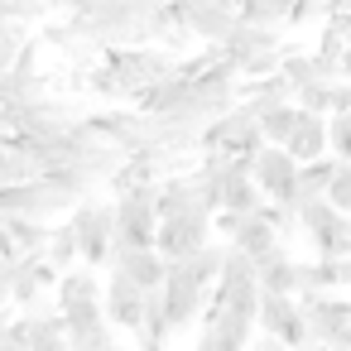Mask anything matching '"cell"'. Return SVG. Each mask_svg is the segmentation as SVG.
Segmentation results:
<instances>
[{"label": "cell", "instance_id": "obj_1", "mask_svg": "<svg viewBox=\"0 0 351 351\" xmlns=\"http://www.w3.org/2000/svg\"><path fill=\"white\" fill-rule=\"evenodd\" d=\"M101 63L116 73V82H121V92H125V101H130V106H135L145 92L164 87V82L178 73V58H173L169 49H154V44H135V49H106V53H101Z\"/></svg>", "mask_w": 351, "mask_h": 351}, {"label": "cell", "instance_id": "obj_2", "mask_svg": "<svg viewBox=\"0 0 351 351\" xmlns=\"http://www.w3.org/2000/svg\"><path fill=\"white\" fill-rule=\"evenodd\" d=\"M68 226L77 236V255L87 269H106L111 265V245H116V202L87 197L68 212Z\"/></svg>", "mask_w": 351, "mask_h": 351}, {"label": "cell", "instance_id": "obj_3", "mask_svg": "<svg viewBox=\"0 0 351 351\" xmlns=\"http://www.w3.org/2000/svg\"><path fill=\"white\" fill-rule=\"evenodd\" d=\"M77 202L53 188L49 178H29V183H15V188H0V217H15V221H53V217H68Z\"/></svg>", "mask_w": 351, "mask_h": 351}, {"label": "cell", "instance_id": "obj_4", "mask_svg": "<svg viewBox=\"0 0 351 351\" xmlns=\"http://www.w3.org/2000/svg\"><path fill=\"white\" fill-rule=\"evenodd\" d=\"M15 121H20V140H58L82 121V106L49 92V97H34V101H20Z\"/></svg>", "mask_w": 351, "mask_h": 351}, {"label": "cell", "instance_id": "obj_5", "mask_svg": "<svg viewBox=\"0 0 351 351\" xmlns=\"http://www.w3.org/2000/svg\"><path fill=\"white\" fill-rule=\"evenodd\" d=\"M293 217H298V231L313 241L317 260H341V255H351V217L332 212V207H327V197L303 202Z\"/></svg>", "mask_w": 351, "mask_h": 351}, {"label": "cell", "instance_id": "obj_6", "mask_svg": "<svg viewBox=\"0 0 351 351\" xmlns=\"http://www.w3.org/2000/svg\"><path fill=\"white\" fill-rule=\"evenodd\" d=\"M303 322H308V337L317 346H337L341 337H351V298L346 293H298L293 298Z\"/></svg>", "mask_w": 351, "mask_h": 351}, {"label": "cell", "instance_id": "obj_7", "mask_svg": "<svg viewBox=\"0 0 351 351\" xmlns=\"http://www.w3.org/2000/svg\"><path fill=\"white\" fill-rule=\"evenodd\" d=\"M178 15H183L188 34L197 44H207V49H217L236 29V20H241L236 0H178Z\"/></svg>", "mask_w": 351, "mask_h": 351}, {"label": "cell", "instance_id": "obj_8", "mask_svg": "<svg viewBox=\"0 0 351 351\" xmlns=\"http://www.w3.org/2000/svg\"><path fill=\"white\" fill-rule=\"evenodd\" d=\"M293 178H298V164L284 154V145H265V149L250 159V183L260 188L265 202L289 207V202H293Z\"/></svg>", "mask_w": 351, "mask_h": 351}, {"label": "cell", "instance_id": "obj_9", "mask_svg": "<svg viewBox=\"0 0 351 351\" xmlns=\"http://www.w3.org/2000/svg\"><path fill=\"white\" fill-rule=\"evenodd\" d=\"M202 245H212V217H202V212L169 217V221H159V231H154V250H159L164 260H188V255H197Z\"/></svg>", "mask_w": 351, "mask_h": 351}, {"label": "cell", "instance_id": "obj_10", "mask_svg": "<svg viewBox=\"0 0 351 351\" xmlns=\"http://www.w3.org/2000/svg\"><path fill=\"white\" fill-rule=\"evenodd\" d=\"M159 298H164V317H169V332L178 337L183 327H193L197 317H202V303H207V289H197L173 260H169V274H164V289H159Z\"/></svg>", "mask_w": 351, "mask_h": 351}, {"label": "cell", "instance_id": "obj_11", "mask_svg": "<svg viewBox=\"0 0 351 351\" xmlns=\"http://www.w3.org/2000/svg\"><path fill=\"white\" fill-rule=\"evenodd\" d=\"M10 332L29 346V351H68V322H63V313L58 308H29V313H20L15 322H10Z\"/></svg>", "mask_w": 351, "mask_h": 351}, {"label": "cell", "instance_id": "obj_12", "mask_svg": "<svg viewBox=\"0 0 351 351\" xmlns=\"http://www.w3.org/2000/svg\"><path fill=\"white\" fill-rule=\"evenodd\" d=\"M101 313H106L111 327H121V332L135 337V327H140V317H145V289H135L125 274L111 269V279L101 284Z\"/></svg>", "mask_w": 351, "mask_h": 351}, {"label": "cell", "instance_id": "obj_13", "mask_svg": "<svg viewBox=\"0 0 351 351\" xmlns=\"http://www.w3.org/2000/svg\"><path fill=\"white\" fill-rule=\"evenodd\" d=\"M58 284V269L44 260V255H29V260H15V274H10V303H20L25 313L44 303V293Z\"/></svg>", "mask_w": 351, "mask_h": 351}, {"label": "cell", "instance_id": "obj_14", "mask_svg": "<svg viewBox=\"0 0 351 351\" xmlns=\"http://www.w3.org/2000/svg\"><path fill=\"white\" fill-rule=\"evenodd\" d=\"M53 308H58L63 317L87 313V308H101V274H97V269H68V274H58V284H53Z\"/></svg>", "mask_w": 351, "mask_h": 351}, {"label": "cell", "instance_id": "obj_15", "mask_svg": "<svg viewBox=\"0 0 351 351\" xmlns=\"http://www.w3.org/2000/svg\"><path fill=\"white\" fill-rule=\"evenodd\" d=\"M106 269H116V274H125L135 289H145V293H154V289H164V274H169V260L149 245V250H111V265Z\"/></svg>", "mask_w": 351, "mask_h": 351}, {"label": "cell", "instance_id": "obj_16", "mask_svg": "<svg viewBox=\"0 0 351 351\" xmlns=\"http://www.w3.org/2000/svg\"><path fill=\"white\" fill-rule=\"evenodd\" d=\"M49 250V226L44 221H15V217H0V255L10 265L15 260H29V255H44Z\"/></svg>", "mask_w": 351, "mask_h": 351}, {"label": "cell", "instance_id": "obj_17", "mask_svg": "<svg viewBox=\"0 0 351 351\" xmlns=\"http://www.w3.org/2000/svg\"><path fill=\"white\" fill-rule=\"evenodd\" d=\"M255 284H260V293L298 298V260H293L284 245H274L269 255H260V260H255Z\"/></svg>", "mask_w": 351, "mask_h": 351}, {"label": "cell", "instance_id": "obj_18", "mask_svg": "<svg viewBox=\"0 0 351 351\" xmlns=\"http://www.w3.org/2000/svg\"><path fill=\"white\" fill-rule=\"evenodd\" d=\"M284 154H289L293 164H317V159H327V116L298 111V125H293V135L284 140Z\"/></svg>", "mask_w": 351, "mask_h": 351}, {"label": "cell", "instance_id": "obj_19", "mask_svg": "<svg viewBox=\"0 0 351 351\" xmlns=\"http://www.w3.org/2000/svg\"><path fill=\"white\" fill-rule=\"evenodd\" d=\"M260 202H265V197H260V188L250 183V173H245V169H236V164H231V169H221V207H217V212L255 217V212H260Z\"/></svg>", "mask_w": 351, "mask_h": 351}, {"label": "cell", "instance_id": "obj_20", "mask_svg": "<svg viewBox=\"0 0 351 351\" xmlns=\"http://www.w3.org/2000/svg\"><path fill=\"white\" fill-rule=\"evenodd\" d=\"M68 322V351H106L111 346V322L101 308H87V313H73L63 317Z\"/></svg>", "mask_w": 351, "mask_h": 351}, {"label": "cell", "instance_id": "obj_21", "mask_svg": "<svg viewBox=\"0 0 351 351\" xmlns=\"http://www.w3.org/2000/svg\"><path fill=\"white\" fill-rule=\"evenodd\" d=\"M250 106H255V125H260V140L265 145H284L293 135V125H298V106L293 101H269V106L250 101Z\"/></svg>", "mask_w": 351, "mask_h": 351}, {"label": "cell", "instance_id": "obj_22", "mask_svg": "<svg viewBox=\"0 0 351 351\" xmlns=\"http://www.w3.org/2000/svg\"><path fill=\"white\" fill-rule=\"evenodd\" d=\"M226 245H231V250H241L245 260H260V255H269V250H274V245H284V241H279L260 217H245V221H241V231H236Z\"/></svg>", "mask_w": 351, "mask_h": 351}, {"label": "cell", "instance_id": "obj_23", "mask_svg": "<svg viewBox=\"0 0 351 351\" xmlns=\"http://www.w3.org/2000/svg\"><path fill=\"white\" fill-rule=\"evenodd\" d=\"M197 289H212L217 279H221V265H226V245H202L197 255H188V260H173Z\"/></svg>", "mask_w": 351, "mask_h": 351}, {"label": "cell", "instance_id": "obj_24", "mask_svg": "<svg viewBox=\"0 0 351 351\" xmlns=\"http://www.w3.org/2000/svg\"><path fill=\"white\" fill-rule=\"evenodd\" d=\"M44 260H49L58 274H68V269H77V265H82V255H77V236H73L68 217H63L58 226H49V250H44Z\"/></svg>", "mask_w": 351, "mask_h": 351}, {"label": "cell", "instance_id": "obj_25", "mask_svg": "<svg viewBox=\"0 0 351 351\" xmlns=\"http://www.w3.org/2000/svg\"><path fill=\"white\" fill-rule=\"evenodd\" d=\"M82 92H92L97 101H125V92H121V82H116V73L106 63L82 68Z\"/></svg>", "mask_w": 351, "mask_h": 351}, {"label": "cell", "instance_id": "obj_26", "mask_svg": "<svg viewBox=\"0 0 351 351\" xmlns=\"http://www.w3.org/2000/svg\"><path fill=\"white\" fill-rule=\"evenodd\" d=\"M327 154L337 164H351V116L346 111H332L327 116Z\"/></svg>", "mask_w": 351, "mask_h": 351}, {"label": "cell", "instance_id": "obj_27", "mask_svg": "<svg viewBox=\"0 0 351 351\" xmlns=\"http://www.w3.org/2000/svg\"><path fill=\"white\" fill-rule=\"evenodd\" d=\"M29 39H34V34H29L25 25L0 20V73H10V68H15V58H20V49H25Z\"/></svg>", "mask_w": 351, "mask_h": 351}, {"label": "cell", "instance_id": "obj_28", "mask_svg": "<svg viewBox=\"0 0 351 351\" xmlns=\"http://www.w3.org/2000/svg\"><path fill=\"white\" fill-rule=\"evenodd\" d=\"M279 241H289V236H298V217L289 212V207H279V202H260V212H255Z\"/></svg>", "mask_w": 351, "mask_h": 351}, {"label": "cell", "instance_id": "obj_29", "mask_svg": "<svg viewBox=\"0 0 351 351\" xmlns=\"http://www.w3.org/2000/svg\"><path fill=\"white\" fill-rule=\"evenodd\" d=\"M327 207L332 212H341V217H351V164H337V173H332V183H327Z\"/></svg>", "mask_w": 351, "mask_h": 351}, {"label": "cell", "instance_id": "obj_30", "mask_svg": "<svg viewBox=\"0 0 351 351\" xmlns=\"http://www.w3.org/2000/svg\"><path fill=\"white\" fill-rule=\"evenodd\" d=\"M241 221H245V217H231V212H212V231H221L226 241H231V236L241 231Z\"/></svg>", "mask_w": 351, "mask_h": 351}, {"label": "cell", "instance_id": "obj_31", "mask_svg": "<svg viewBox=\"0 0 351 351\" xmlns=\"http://www.w3.org/2000/svg\"><path fill=\"white\" fill-rule=\"evenodd\" d=\"M10 274H15V265L0 255V298H5V303H10Z\"/></svg>", "mask_w": 351, "mask_h": 351}, {"label": "cell", "instance_id": "obj_32", "mask_svg": "<svg viewBox=\"0 0 351 351\" xmlns=\"http://www.w3.org/2000/svg\"><path fill=\"white\" fill-rule=\"evenodd\" d=\"M332 265H337V289H351V255H341Z\"/></svg>", "mask_w": 351, "mask_h": 351}, {"label": "cell", "instance_id": "obj_33", "mask_svg": "<svg viewBox=\"0 0 351 351\" xmlns=\"http://www.w3.org/2000/svg\"><path fill=\"white\" fill-rule=\"evenodd\" d=\"M193 351H226V346H221V341H217V337H207V332H202V337H197V346H193Z\"/></svg>", "mask_w": 351, "mask_h": 351}, {"label": "cell", "instance_id": "obj_34", "mask_svg": "<svg viewBox=\"0 0 351 351\" xmlns=\"http://www.w3.org/2000/svg\"><path fill=\"white\" fill-rule=\"evenodd\" d=\"M250 351H284V341H274V337H260Z\"/></svg>", "mask_w": 351, "mask_h": 351}, {"label": "cell", "instance_id": "obj_35", "mask_svg": "<svg viewBox=\"0 0 351 351\" xmlns=\"http://www.w3.org/2000/svg\"><path fill=\"white\" fill-rule=\"evenodd\" d=\"M341 82H351V44H346V53H341Z\"/></svg>", "mask_w": 351, "mask_h": 351}, {"label": "cell", "instance_id": "obj_36", "mask_svg": "<svg viewBox=\"0 0 351 351\" xmlns=\"http://www.w3.org/2000/svg\"><path fill=\"white\" fill-rule=\"evenodd\" d=\"M10 322H15V317H10V308H0V337L10 332Z\"/></svg>", "mask_w": 351, "mask_h": 351}, {"label": "cell", "instance_id": "obj_37", "mask_svg": "<svg viewBox=\"0 0 351 351\" xmlns=\"http://www.w3.org/2000/svg\"><path fill=\"white\" fill-rule=\"evenodd\" d=\"M303 351H327V346H317V341H308V346H303Z\"/></svg>", "mask_w": 351, "mask_h": 351}, {"label": "cell", "instance_id": "obj_38", "mask_svg": "<svg viewBox=\"0 0 351 351\" xmlns=\"http://www.w3.org/2000/svg\"><path fill=\"white\" fill-rule=\"evenodd\" d=\"M106 351H125V346H121V341H111V346H106Z\"/></svg>", "mask_w": 351, "mask_h": 351}, {"label": "cell", "instance_id": "obj_39", "mask_svg": "<svg viewBox=\"0 0 351 351\" xmlns=\"http://www.w3.org/2000/svg\"><path fill=\"white\" fill-rule=\"evenodd\" d=\"M346 116H351V97H346Z\"/></svg>", "mask_w": 351, "mask_h": 351}]
</instances>
